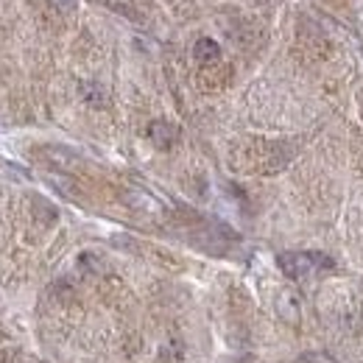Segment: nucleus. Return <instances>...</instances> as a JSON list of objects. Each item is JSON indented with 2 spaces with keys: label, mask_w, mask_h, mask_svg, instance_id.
Masks as SVG:
<instances>
[{
  "label": "nucleus",
  "mask_w": 363,
  "mask_h": 363,
  "mask_svg": "<svg viewBox=\"0 0 363 363\" xmlns=\"http://www.w3.org/2000/svg\"><path fill=\"white\" fill-rule=\"evenodd\" d=\"M277 263L291 279H313L318 274L335 269L333 257H327L321 252H285L277 257Z\"/></svg>",
  "instance_id": "1"
},
{
  "label": "nucleus",
  "mask_w": 363,
  "mask_h": 363,
  "mask_svg": "<svg viewBox=\"0 0 363 363\" xmlns=\"http://www.w3.org/2000/svg\"><path fill=\"white\" fill-rule=\"evenodd\" d=\"M148 140L157 145V148H171L177 140H179V129L168 121H154L148 126Z\"/></svg>",
  "instance_id": "2"
},
{
  "label": "nucleus",
  "mask_w": 363,
  "mask_h": 363,
  "mask_svg": "<svg viewBox=\"0 0 363 363\" xmlns=\"http://www.w3.org/2000/svg\"><path fill=\"white\" fill-rule=\"evenodd\" d=\"M193 56H196L199 65H213V62L221 59V48H218L216 40L201 37V40H196V45H193Z\"/></svg>",
  "instance_id": "3"
},
{
  "label": "nucleus",
  "mask_w": 363,
  "mask_h": 363,
  "mask_svg": "<svg viewBox=\"0 0 363 363\" xmlns=\"http://www.w3.org/2000/svg\"><path fill=\"white\" fill-rule=\"evenodd\" d=\"M126 201L140 210V213H162V204L154 199V196H148V193H143V190H129L126 193Z\"/></svg>",
  "instance_id": "4"
},
{
  "label": "nucleus",
  "mask_w": 363,
  "mask_h": 363,
  "mask_svg": "<svg viewBox=\"0 0 363 363\" xmlns=\"http://www.w3.org/2000/svg\"><path fill=\"white\" fill-rule=\"evenodd\" d=\"M277 313L285 318L288 324H296L299 321V302H296V296L294 294H279V299H277Z\"/></svg>",
  "instance_id": "5"
},
{
  "label": "nucleus",
  "mask_w": 363,
  "mask_h": 363,
  "mask_svg": "<svg viewBox=\"0 0 363 363\" xmlns=\"http://www.w3.org/2000/svg\"><path fill=\"white\" fill-rule=\"evenodd\" d=\"M79 269L87 274H98V272H104V263H101V257H95L92 252H84V255L79 257Z\"/></svg>",
  "instance_id": "6"
},
{
  "label": "nucleus",
  "mask_w": 363,
  "mask_h": 363,
  "mask_svg": "<svg viewBox=\"0 0 363 363\" xmlns=\"http://www.w3.org/2000/svg\"><path fill=\"white\" fill-rule=\"evenodd\" d=\"M82 95L87 98V104H92V106H98L104 101V92L98 90L95 84H82Z\"/></svg>",
  "instance_id": "7"
},
{
  "label": "nucleus",
  "mask_w": 363,
  "mask_h": 363,
  "mask_svg": "<svg viewBox=\"0 0 363 363\" xmlns=\"http://www.w3.org/2000/svg\"><path fill=\"white\" fill-rule=\"evenodd\" d=\"M53 3H56L59 9H73V6H76V0H53Z\"/></svg>",
  "instance_id": "8"
},
{
  "label": "nucleus",
  "mask_w": 363,
  "mask_h": 363,
  "mask_svg": "<svg viewBox=\"0 0 363 363\" xmlns=\"http://www.w3.org/2000/svg\"><path fill=\"white\" fill-rule=\"evenodd\" d=\"M260 3H272V0H260Z\"/></svg>",
  "instance_id": "9"
}]
</instances>
